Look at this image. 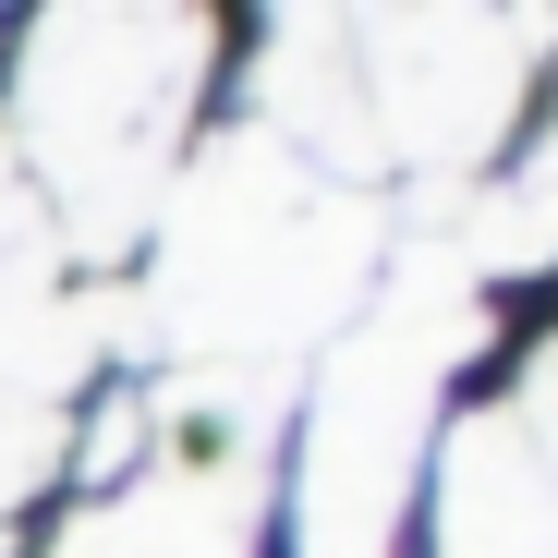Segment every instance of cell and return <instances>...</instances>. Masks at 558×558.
<instances>
[{
	"label": "cell",
	"mask_w": 558,
	"mask_h": 558,
	"mask_svg": "<svg viewBox=\"0 0 558 558\" xmlns=\"http://www.w3.org/2000/svg\"><path fill=\"white\" fill-rule=\"evenodd\" d=\"M449 255H461V279H510V267H546V255H558V134L498 182L474 219H461Z\"/></svg>",
	"instance_id": "cell-8"
},
{
	"label": "cell",
	"mask_w": 558,
	"mask_h": 558,
	"mask_svg": "<svg viewBox=\"0 0 558 558\" xmlns=\"http://www.w3.org/2000/svg\"><path fill=\"white\" fill-rule=\"evenodd\" d=\"M474 340H486V304L461 279V255L401 243L377 267V292L352 304L340 352L316 364V401H304V498H292L304 558H389L425 425H437V377Z\"/></svg>",
	"instance_id": "cell-3"
},
{
	"label": "cell",
	"mask_w": 558,
	"mask_h": 558,
	"mask_svg": "<svg viewBox=\"0 0 558 558\" xmlns=\"http://www.w3.org/2000/svg\"><path fill=\"white\" fill-rule=\"evenodd\" d=\"M255 498H267V461L255 437H170L158 474H134L122 498H98L61 558H255Z\"/></svg>",
	"instance_id": "cell-5"
},
{
	"label": "cell",
	"mask_w": 558,
	"mask_h": 558,
	"mask_svg": "<svg viewBox=\"0 0 558 558\" xmlns=\"http://www.w3.org/2000/svg\"><path fill=\"white\" fill-rule=\"evenodd\" d=\"M340 49L364 85V122H377V158H413L449 182L510 134L534 73V25H498V13H340Z\"/></svg>",
	"instance_id": "cell-4"
},
{
	"label": "cell",
	"mask_w": 558,
	"mask_h": 558,
	"mask_svg": "<svg viewBox=\"0 0 558 558\" xmlns=\"http://www.w3.org/2000/svg\"><path fill=\"white\" fill-rule=\"evenodd\" d=\"M207 13H49L13 85V170L61 255H122L170 195V134L207 85Z\"/></svg>",
	"instance_id": "cell-2"
},
{
	"label": "cell",
	"mask_w": 558,
	"mask_h": 558,
	"mask_svg": "<svg viewBox=\"0 0 558 558\" xmlns=\"http://www.w3.org/2000/svg\"><path fill=\"white\" fill-rule=\"evenodd\" d=\"M437 558H558V486H546V461L510 437V413L449 425V510H437Z\"/></svg>",
	"instance_id": "cell-7"
},
{
	"label": "cell",
	"mask_w": 558,
	"mask_h": 558,
	"mask_svg": "<svg viewBox=\"0 0 558 558\" xmlns=\"http://www.w3.org/2000/svg\"><path fill=\"white\" fill-rule=\"evenodd\" d=\"M49 474H61V413L25 401V389H0V510H25Z\"/></svg>",
	"instance_id": "cell-9"
},
{
	"label": "cell",
	"mask_w": 558,
	"mask_h": 558,
	"mask_svg": "<svg viewBox=\"0 0 558 558\" xmlns=\"http://www.w3.org/2000/svg\"><path fill=\"white\" fill-rule=\"evenodd\" d=\"M279 49L255 61V134L292 146L316 182H377V122H364V85H352V49H340V13H279L267 25Z\"/></svg>",
	"instance_id": "cell-6"
},
{
	"label": "cell",
	"mask_w": 558,
	"mask_h": 558,
	"mask_svg": "<svg viewBox=\"0 0 558 558\" xmlns=\"http://www.w3.org/2000/svg\"><path fill=\"white\" fill-rule=\"evenodd\" d=\"M158 267L134 340L182 352V364H279L304 377V352L352 328V304L377 292V243L389 219L352 195V182H316L292 146H267L255 122L231 146H207L170 182V207L146 219Z\"/></svg>",
	"instance_id": "cell-1"
}]
</instances>
